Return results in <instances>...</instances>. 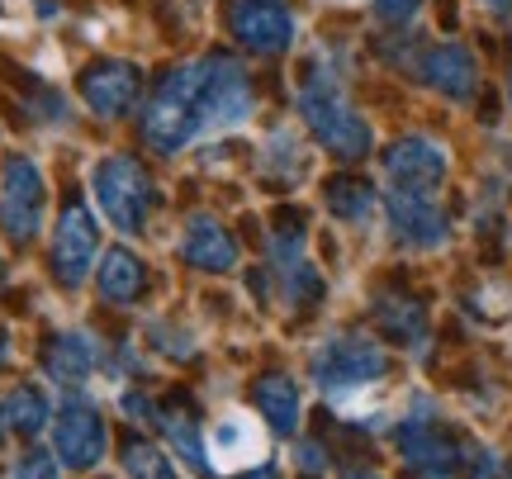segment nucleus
I'll return each instance as SVG.
<instances>
[{
	"label": "nucleus",
	"instance_id": "1",
	"mask_svg": "<svg viewBox=\"0 0 512 479\" xmlns=\"http://www.w3.org/2000/svg\"><path fill=\"white\" fill-rule=\"evenodd\" d=\"M252 81L233 57H195L181 62L143 105V143L162 157H176L200 133H223L247 124Z\"/></svg>",
	"mask_w": 512,
	"mask_h": 479
},
{
	"label": "nucleus",
	"instance_id": "2",
	"mask_svg": "<svg viewBox=\"0 0 512 479\" xmlns=\"http://www.w3.org/2000/svg\"><path fill=\"white\" fill-rule=\"evenodd\" d=\"M299 114H304V124H309L313 138L328 152L347 157V162L366 157L370 143H375L370 124L351 110L342 81L332 72H323V67H309V76H304V86H299Z\"/></svg>",
	"mask_w": 512,
	"mask_h": 479
},
{
	"label": "nucleus",
	"instance_id": "3",
	"mask_svg": "<svg viewBox=\"0 0 512 479\" xmlns=\"http://www.w3.org/2000/svg\"><path fill=\"white\" fill-rule=\"evenodd\" d=\"M384 370H389V356L370 337H328L313 351V380L342 408H347L351 394H366L370 385H380Z\"/></svg>",
	"mask_w": 512,
	"mask_h": 479
},
{
	"label": "nucleus",
	"instance_id": "4",
	"mask_svg": "<svg viewBox=\"0 0 512 479\" xmlns=\"http://www.w3.org/2000/svg\"><path fill=\"white\" fill-rule=\"evenodd\" d=\"M91 190L100 214L119 228V233H143L147 219H152V204H157V190H152V176L143 171V162H133L124 152H114L105 162H95L91 171Z\"/></svg>",
	"mask_w": 512,
	"mask_h": 479
},
{
	"label": "nucleus",
	"instance_id": "5",
	"mask_svg": "<svg viewBox=\"0 0 512 479\" xmlns=\"http://www.w3.org/2000/svg\"><path fill=\"white\" fill-rule=\"evenodd\" d=\"M48 214V185L34 157H10L0 171V228L15 242H34Z\"/></svg>",
	"mask_w": 512,
	"mask_h": 479
},
{
	"label": "nucleus",
	"instance_id": "6",
	"mask_svg": "<svg viewBox=\"0 0 512 479\" xmlns=\"http://www.w3.org/2000/svg\"><path fill=\"white\" fill-rule=\"evenodd\" d=\"M95 266H100V228H95L91 209H81V204H67L62 209V219H57V233H53V271L57 280L76 290V285H86Z\"/></svg>",
	"mask_w": 512,
	"mask_h": 479
},
{
	"label": "nucleus",
	"instance_id": "7",
	"mask_svg": "<svg viewBox=\"0 0 512 479\" xmlns=\"http://www.w3.org/2000/svg\"><path fill=\"white\" fill-rule=\"evenodd\" d=\"M384 214H389V228H394V238L408 242V247H422V252H432L446 242V214H441V204L432 190H403L394 185L389 195H384Z\"/></svg>",
	"mask_w": 512,
	"mask_h": 479
},
{
	"label": "nucleus",
	"instance_id": "8",
	"mask_svg": "<svg viewBox=\"0 0 512 479\" xmlns=\"http://www.w3.org/2000/svg\"><path fill=\"white\" fill-rule=\"evenodd\" d=\"M228 29L256 57H275L294 43V15L275 0H238L228 10Z\"/></svg>",
	"mask_w": 512,
	"mask_h": 479
},
{
	"label": "nucleus",
	"instance_id": "9",
	"mask_svg": "<svg viewBox=\"0 0 512 479\" xmlns=\"http://www.w3.org/2000/svg\"><path fill=\"white\" fill-rule=\"evenodd\" d=\"M53 446H57V461L67 470H91L105 456V446H110L105 418L91 404H67L53 418Z\"/></svg>",
	"mask_w": 512,
	"mask_h": 479
},
{
	"label": "nucleus",
	"instance_id": "10",
	"mask_svg": "<svg viewBox=\"0 0 512 479\" xmlns=\"http://www.w3.org/2000/svg\"><path fill=\"white\" fill-rule=\"evenodd\" d=\"M399 451H403V461L427 479H451L460 470L456 437H451L437 418H422V413L399 427Z\"/></svg>",
	"mask_w": 512,
	"mask_h": 479
},
{
	"label": "nucleus",
	"instance_id": "11",
	"mask_svg": "<svg viewBox=\"0 0 512 479\" xmlns=\"http://www.w3.org/2000/svg\"><path fill=\"white\" fill-rule=\"evenodd\" d=\"M138 67L124 62V57H105V62H91L81 72V100L91 105L100 119H119V114L133 110L138 100Z\"/></svg>",
	"mask_w": 512,
	"mask_h": 479
},
{
	"label": "nucleus",
	"instance_id": "12",
	"mask_svg": "<svg viewBox=\"0 0 512 479\" xmlns=\"http://www.w3.org/2000/svg\"><path fill=\"white\" fill-rule=\"evenodd\" d=\"M204 451H209V470H214V475H233L238 465H256L261 456H266V437H261L256 418L238 413V408H228L219 423H214Z\"/></svg>",
	"mask_w": 512,
	"mask_h": 479
},
{
	"label": "nucleus",
	"instance_id": "13",
	"mask_svg": "<svg viewBox=\"0 0 512 479\" xmlns=\"http://www.w3.org/2000/svg\"><path fill=\"white\" fill-rule=\"evenodd\" d=\"M384 171H389L394 185H403V190H432V195H437V185L446 181V148L432 143V138H422V133L399 138L394 148L384 152Z\"/></svg>",
	"mask_w": 512,
	"mask_h": 479
},
{
	"label": "nucleus",
	"instance_id": "14",
	"mask_svg": "<svg viewBox=\"0 0 512 479\" xmlns=\"http://www.w3.org/2000/svg\"><path fill=\"white\" fill-rule=\"evenodd\" d=\"M422 81L446 100H475L479 91V62L465 43H437L422 57Z\"/></svg>",
	"mask_w": 512,
	"mask_h": 479
},
{
	"label": "nucleus",
	"instance_id": "15",
	"mask_svg": "<svg viewBox=\"0 0 512 479\" xmlns=\"http://www.w3.org/2000/svg\"><path fill=\"white\" fill-rule=\"evenodd\" d=\"M181 257L190 261L195 271H233V266H238V242H233V233H228L219 219L195 214L181 238Z\"/></svg>",
	"mask_w": 512,
	"mask_h": 479
},
{
	"label": "nucleus",
	"instance_id": "16",
	"mask_svg": "<svg viewBox=\"0 0 512 479\" xmlns=\"http://www.w3.org/2000/svg\"><path fill=\"white\" fill-rule=\"evenodd\" d=\"M271 271L280 276V295H285V304H313V299L323 295V280H318V271H313L309 257H304L299 233H290V238L275 242Z\"/></svg>",
	"mask_w": 512,
	"mask_h": 479
},
{
	"label": "nucleus",
	"instance_id": "17",
	"mask_svg": "<svg viewBox=\"0 0 512 479\" xmlns=\"http://www.w3.org/2000/svg\"><path fill=\"white\" fill-rule=\"evenodd\" d=\"M95 361H100V351H95V342L86 332H62V337H53V347L43 356V370H48L62 389H81L91 380Z\"/></svg>",
	"mask_w": 512,
	"mask_h": 479
},
{
	"label": "nucleus",
	"instance_id": "18",
	"mask_svg": "<svg viewBox=\"0 0 512 479\" xmlns=\"http://www.w3.org/2000/svg\"><path fill=\"white\" fill-rule=\"evenodd\" d=\"M95 285H100V299H110V304H133V299L143 295V261L133 257L128 247H110L100 266H95Z\"/></svg>",
	"mask_w": 512,
	"mask_h": 479
},
{
	"label": "nucleus",
	"instance_id": "19",
	"mask_svg": "<svg viewBox=\"0 0 512 479\" xmlns=\"http://www.w3.org/2000/svg\"><path fill=\"white\" fill-rule=\"evenodd\" d=\"M375 323L389 342H403V347L422 351L427 347V314H422L418 299H403V295H380L375 299Z\"/></svg>",
	"mask_w": 512,
	"mask_h": 479
},
{
	"label": "nucleus",
	"instance_id": "20",
	"mask_svg": "<svg viewBox=\"0 0 512 479\" xmlns=\"http://www.w3.org/2000/svg\"><path fill=\"white\" fill-rule=\"evenodd\" d=\"M256 408H261V418H266L275 432L294 437V427H299V389H294L290 375H266V380L256 385Z\"/></svg>",
	"mask_w": 512,
	"mask_h": 479
},
{
	"label": "nucleus",
	"instance_id": "21",
	"mask_svg": "<svg viewBox=\"0 0 512 479\" xmlns=\"http://www.w3.org/2000/svg\"><path fill=\"white\" fill-rule=\"evenodd\" d=\"M48 418H53V408H48V399H43V389H34V385L10 389V394H5V404H0V423L15 427V432H24V437L43 432Z\"/></svg>",
	"mask_w": 512,
	"mask_h": 479
},
{
	"label": "nucleus",
	"instance_id": "22",
	"mask_svg": "<svg viewBox=\"0 0 512 479\" xmlns=\"http://www.w3.org/2000/svg\"><path fill=\"white\" fill-rule=\"evenodd\" d=\"M328 209L347 223H366L370 214H375V190H370L366 181L337 176V181H328Z\"/></svg>",
	"mask_w": 512,
	"mask_h": 479
},
{
	"label": "nucleus",
	"instance_id": "23",
	"mask_svg": "<svg viewBox=\"0 0 512 479\" xmlns=\"http://www.w3.org/2000/svg\"><path fill=\"white\" fill-rule=\"evenodd\" d=\"M128 475L133 479H176V465H171V456H162L157 446H147V442H133L128 446Z\"/></svg>",
	"mask_w": 512,
	"mask_h": 479
},
{
	"label": "nucleus",
	"instance_id": "24",
	"mask_svg": "<svg viewBox=\"0 0 512 479\" xmlns=\"http://www.w3.org/2000/svg\"><path fill=\"white\" fill-rule=\"evenodd\" d=\"M162 427H166V437H171V446L181 451V461L190 465V470H200V475H214V470H209V461H204L209 451H204V442L195 437V427L185 423V418H181V423H176V418H162Z\"/></svg>",
	"mask_w": 512,
	"mask_h": 479
},
{
	"label": "nucleus",
	"instance_id": "25",
	"mask_svg": "<svg viewBox=\"0 0 512 479\" xmlns=\"http://www.w3.org/2000/svg\"><path fill=\"white\" fill-rule=\"evenodd\" d=\"M10 479H62V470H57V461L48 456V451H29V456H19L15 461Z\"/></svg>",
	"mask_w": 512,
	"mask_h": 479
},
{
	"label": "nucleus",
	"instance_id": "26",
	"mask_svg": "<svg viewBox=\"0 0 512 479\" xmlns=\"http://www.w3.org/2000/svg\"><path fill=\"white\" fill-rule=\"evenodd\" d=\"M470 479H508V461L498 451H470Z\"/></svg>",
	"mask_w": 512,
	"mask_h": 479
},
{
	"label": "nucleus",
	"instance_id": "27",
	"mask_svg": "<svg viewBox=\"0 0 512 479\" xmlns=\"http://www.w3.org/2000/svg\"><path fill=\"white\" fill-rule=\"evenodd\" d=\"M422 10V0H375V15L384 24H403V19H413Z\"/></svg>",
	"mask_w": 512,
	"mask_h": 479
},
{
	"label": "nucleus",
	"instance_id": "28",
	"mask_svg": "<svg viewBox=\"0 0 512 479\" xmlns=\"http://www.w3.org/2000/svg\"><path fill=\"white\" fill-rule=\"evenodd\" d=\"M299 465H304L309 475H318V470H323V451H318L313 442H304V446H299Z\"/></svg>",
	"mask_w": 512,
	"mask_h": 479
},
{
	"label": "nucleus",
	"instance_id": "29",
	"mask_svg": "<svg viewBox=\"0 0 512 479\" xmlns=\"http://www.w3.org/2000/svg\"><path fill=\"white\" fill-rule=\"evenodd\" d=\"M484 5H489V10H498V15H503V10H512V0H484Z\"/></svg>",
	"mask_w": 512,
	"mask_h": 479
},
{
	"label": "nucleus",
	"instance_id": "30",
	"mask_svg": "<svg viewBox=\"0 0 512 479\" xmlns=\"http://www.w3.org/2000/svg\"><path fill=\"white\" fill-rule=\"evenodd\" d=\"M347 479H384V475H375V470H351Z\"/></svg>",
	"mask_w": 512,
	"mask_h": 479
},
{
	"label": "nucleus",
	"instance_id": "31",
	"mask_svg": "<svg viewBox=\"0 0 512 479\" xmlns=\"http://www.w3.org/2000/svg\"><path fill=\"white\" fill-rule=\"evenodd\" d=\"M242 479H275L271 470H252V475H242Z\"/></svg>",
	"mask_w": 512,
	"mask_h": 479
},
{
	"label": "nucleus",
	"instance_id": "32",
	"mask_svg": "<svg viewBox=\"0 0 512 479\" xmlns=\"http://www.w3.org/2000/svg\"><path fill=\"white\" fill-rule=\"evenodd\" d=\"M0 361H5V337H0Z\"/></svg>",
	"mask_w": 512,
	"mask_h": 479
},
{
	"label": "nucleus",
	"instance_id": "33",
	"mask_svg": "<svg viewBox=\"0 0 512 479\" xmlns=\"http://www.w3.org/2000/svg\"><path fill=\"white\" fill-rule=\"evenodd\" d=\"M508 100H512V76H508Z\"/></svg>",
	"mask_w": 512,
	"mask_h": 479
},
{
	"label": "nucleus",
	"instance_id": "34",
	"mask_svg": "<svg viewBox=\"0 0 512 479\" xmlns=\"http://www.w3.org/2000/svg\"><path fill=\"white\" fill-rule=\"evenodd\" d=\"M0 442H5V423H0Z\"/></svg>",
	"mask_w": 512,
	"mask_h": 479
},
{
	"label": "nucleus",
	"instance_id": "35",
	"mask_svg": "<svg viewBox=\"0 0 512 479\" xmlns=\"http://www.w3.org/2000/svg\"><path fill=\"white\" fill-rule=\"evenodd\" d=\"M0 280H5V266H0Z\"/></svg>",
	"mask_w": 512,
	"mask_h": 479
}]
</instances>
